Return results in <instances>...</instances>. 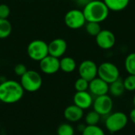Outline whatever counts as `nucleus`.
<instances>
[{
    "label": "nucleus",
    "instance_id": "f257e3e1",
    "mask_svg": "<svg viewBox=\"0 0 135 135\" xmlns=\"http://www.w3.org/2000/svg\"><path fill=\"white\" fill-rule=\"evenodd\" d=\"M25 93L21 83L15 80H5L0 83V102L13 104L20 101Z\"/></svg>",
    "mask_w": 135,
    "mask_h": 135
},
{
    "label": "nucleus",
    "instance_id": "f03ea898",
    "mask_svg": "<svg viewBox=\"0 0 135 135\" xmlns=\"http://www.w3.org/2000/svg\"><path fill=\"white\" fill-rule=\"evenodd\" d=\"M82 11L86 21L97 23L104 21L110 12L103 0H92L83 7Z\"/></svg>",
    "mask_w": 135,
    "mask_h": 135
},
{
    "label": "nucleus",
    "instance_id": "7ed1b4c3",
    "mask_svg": "<svg viewBox=\"0 0 135 135\" xmlns=\"http://www.w3.org/2000/svg\"><path fill=\"white\" fill-rule=\"evenodd\" d=\"M129 117L123 112H112L105 117V128L112 134L118 133L123 131L128 124Z\"/></svg>",
    "mask_w": 135,
    "mask_h": 135
},
{
    "label": "nucleus",
    "instance_id": "20e7f679",
    "mask_svg": "<svg viewBox=\"0 0 135 135\" xmlns=\"http://www.w3.org/2000/svg\"><path fill=\"white\" fill-rule=\"evenodd\" d=\"M20 83L25 92H37L43 85V79L40 73L34 70H28L20 79Z\"/></svg>",
    "mask_w": 135,
    "mask_h": 135
},
{
    "label": "nucleus",
    "instance_id": "39448f33",
    "mask_svg": "<svg viewBox=\"0 0 135 135\" xmlns=\"http://www.w3.org/2000/svg\"><path fill=\"white\" fill-rule=\"evenodd\" d=\"M27 55L30 59L35 62H40L46 56L48 53V44L43 40H33L27 47Z\"/></svg>",
    "mask_w": 135,
    "mask_h": 135
},
{
    "label": "nucleus",
    "instance_id": "423d86ee",
    "mask_svg": "<svg viewBox=\"0 0 135 135\" xmlns=\"http://www.w3.org/2000/svg\"><path fill=\"white\" fill-rule=\"evenodd\" d=\"M97 77L108 84L120 78V71L118 66L111 62H104L98 66Z\"/></svg>",
    "mask_w": 135,
    "mask_h": 135
},
{
    "label": "nucleus",
    "instance_id": "0eeeda50",
    "mask_svg": "<svg viewBox=\"0 0 135 135\" xmlns=\"http://www.w3.org/2000/svg\"><path fill=\"white\" fill-rule=\"evenodd\" d=\"M86 22L83 11L79 9H70L64 16V23L70 29L81 28Z\"/></svg>",
    "mask_w": 135,
    "mask_h": 135
},
{
    "label": "nucleus",
    "instance_id": "6e6552de",
    "mask_svg": "<svg viewBox=\"0 0 135 135\" xmlns=\"http://www.w3.org/2000/svg\"><path fill=\"white\" fill-rule=\"evenodd\" d=\"M92 107L101 117H106L112 112L114 107L113 100L108 94L96 97Z\"/></svg>",
    "mask_w": 135,
    "mask_h": 135
},
{
    "label": "nucleus",
    "instance_id": "1a4fd4ad",
    "mask_svg": "<svg viewBox=\"0 0 135 135\" xmlns=\"http://www.w3.org/2000/svg\"><path fill=\"white\" fill-rule=\"evenodd\" d=\"M78 70L79 76L88 81H90L97 77L98 66L93 60L86 59L82 61L79 64Z\"/></svg>",
    "mask_w": 135,
    "mask_h": 135
},
{
    "label": "nucleus",
    "instance_id": "9d476101",
    "mask_svg": "<svg viewBox=\"0 0 135 135\" xmlns=\"http://www.w3.org/2000/svg\"><path fill=\"white\" fill-rule=\"evenodd\" d=\"M97 46L103 50L112 49L116 42V38L113 32L109 29H101L95 37Z\"/></svg>",
    "mask_w": 135,
    "mask_h": 135
},
{
    "label": "nucleus",
    "instance_id": "9b49d317",
    "mask_svg": "<svg viewBox=\"0 0 135 135\" xmlns=\"http://www.w3.org/2000/svg\"><path fill=\"white\" fill-rule=\"evenodd\" d=\"M39 66L42 73L47 75L55 74L60 70L59 59L48 55L39 62Z\"/></svg>",
    "mask_w": 135,
    "mask_h": 135
},
{
    "label": "nucleus",
    "instance_id": "f8f14e48",
    "mask_svg": "<svg viewBox=\"0 0 135 135\" xmlns=\"http://www.w3.org/2000/svg\"><path fill=\"white\" fill-rule=\"evenodd\" d=\"M67 50V43L62 38H55L48 44V53L50 55L61 59Z\"/></svg>",
    "mask_w": 135,
    "mask_h": 135
},
{
    "label": "nucleus",
    "instance_id": "ddd939ff",
    "mask_svg": "<svg viewBox=\"0 0 135 135\" xmlns=\"http://www.w3.org/2000/svg\"><path fill=\"white\" fill-rule=\"evenodd\" d=\"M88 90L95 97L106 95L108 93L109 84L100 78L99 77H97L89 81Z\"/></svg>",
    "mask_w": 135,
    "mask_h": 135
},
{
    "label": "nucleus",
    "instance_id": "4468645a",
    "mask_svg": "<svg viewBox=\"0 0 135 135\" xmlns=\"http://www.w3.org/2000/svg\"><path fill=\"white\" fill-rule=\"evenodd\" d=\"M93 96L88 91L76 92L73 97L74 104L84 111L90 108L93 106Z\"/></svg>",
    "mask_w": 135,
    "mask_h": 135
},
{
    "label": "nucleus",
    "instance_id": "2eb2a0df",
    "mask_svg": "<svg viewBox=\"0 0 135 135\" xmlns=\"http://www.w3.org/2000/svg\"><path fill=\"white\" fill-rule=\"evenodd\" d=\"M84 110L76 106L75 104H71L67 106L64 112L63 115L66 121L69 123H78L84 117Z\"/></svg>",
    "mask_w": 135,
    "mask_h": 135
},
{
    "label": "nucleus",
    "instance_id": "dca6fc26",
    "mask_svg": "<svg viewBox=\"0 0 135 135\" xmlns=\"http://www.w3.org/2000/svg\"><path fill=\"white\" fill-rule=\"evenodd\" d=\"M60 70L64 73L70 74L74 72L77 68V62L75 59L70 56H63L59 59Z\"/></svg>",
    "mask_w": 135,
    "mask_h": 135
},
{
    "label": "nucleus",
    "instance_id": "f3484780",
    "mask_svg": "<svg viewBox=\"0 0 135 135\" xmlns=\"http://www.w3.org/2000/svg\"><path fill=\"white\" fill-rule=\"evenodd\" d=\"M110 11L119 12L125 9L129 3L130 0H103Z\"/></svg>",
    "mask_w": 135,
    "mask_h": 135
},
{
    "label": "nucleus",
    "instance_id": "a211bd4d",
    "mask_svg": "<svg viewBox=\"0 0 135 135\" xmlns=\"http://www.w3.org/2000/svg\"><path fill=\"white\" fill-rule=\"evenodd\" d=\"M126 89L123 85V80L120 78L116 81L109 84V90L108 93L115 97H119L123 96L125 93Z\"/></svg>",
    "mask_w": 135,
    "mask_h": 135
},
{
    "label": "nucleus",
    "instance_id": "6ab92c4d",
    "mask_svg": "<svg viewBox=\"0 0 135 135\" xmlns=\"http://www.w3.org/2000/svg\"><path fill=\"white\" fill-rule=\"evenodd\" d=\"M12 32V25L8 19L0 18V40L8 38Z\"/></svg>",
    "mask_w": 135,
    "mask_h": 135
},
{
    "label": "nucleus",
    "instance_id": "aec40b11",
    "mask_svg": "<svg viewBox=\"0 0 135 135\" xmlns=\"http://www.w3.org/2000/svg\"><path fill=\"white\" fill-rule=\"evenodd\" d=\"M124 66L128 74L135 75V52L130 53L125 59Z\"/></svg>",
    "mask_w": 135,
    "mask_h": 135
},
{
    "label": "nucleus",
    "instance_id": "412c9836",
    "mask_svg": "<svg viewBox=\"0 0 135 135\" xmlns=\"http://www.w3.org/2000/svg\"><path fill=\"white\" fill-rule=\"evenodd\" d=\"M85 27L86 32L89 35L94 37H96L102 29L100 26V23L92 22V21H87L85 25Z\"/></svg>",
    "mask_w": 135,
    "mask_h": 135
},
{
    "label": "nucleus",
    "instance_id": "4be33fe9",
    "mask_svg": "<svg viewBox=\"0 0 135 135\" xmlns=\"http://www.w3.org/2000/svg\"><path fill=\"white\" fill-rule=\"evenodd\" d=\"M100 118H101V116L97 112H96L94 110L90 111L85 116V125H88V126L98 125V123L100 121Z\"/></svg>",
    "mask_w": 135,
    "mask_h": 135
},
{
    "label": "nucleus",
    "instance_id": "5701e85b",
    "mask_svg": "<svg viewBox=\"0 0 135 135\" xmlns=\"http://www.w3.org/2000/svg\"><path fill=\"white\" fill-rule=\"evenodd\" d=\"M81 135H105V132L98 125H86L85 128L81 132Z\"/></svg>",
    "mask_w": 135,
    "mask_h": 135
},
{
    "label": "nucleus",
    "instance_id": "b1692460",
    "mask_svg": "<svg viewBox=\"0 0 135 135\" xmlns=\"http://www.w3.org/2000/svg\"><path fill=\"white\" fill-rule=\"evenodd\" d=\"M75 130L70 123H63L57 128V135H74Z\"/></svg>",
    "mask_w": 135,
    "mask_h": 135
},
{
    "label": "nucleus",
    "instance_id": "393cba45",
    "mask_svg": "<svg viewBox=\"0 0 135 135\" xmlns=\"http://www.w3.org/2000/svg\"><path fill=\"white\" fill-rule=\"evenodd\" d=\"M89 83L87 80L79 77L74 82V89L76 92H83V91H88L89 89Z\"/></svg>",
    "mask_w": 135,
    "mask_h": 135
},
{
    "label": "nucleus",
    "instance_id": "a878e982",
    "mask_svg": "<svg viewBox=\"0 0 135 135\" xmlns=\"http://www.w3.org/2000/svg\"><path fill=\"white\" fill-rule=\"evenodd\" d=\"M123 85L126 91L134 92L135 91V75L129 74L123 80Z\"/></svg>",
    "mask_w": 135,
    "mask_h": 135
},
{
    "label": "nucleus",
    "instance_id": "bb28decb",
    "mask_svg": "<svg viewBox=\"0 0 135 135\" xmlns=\"http://www.w3.org/2000/svg\"><path fill=\"white\" fill-rule=\"evenodd\" d=\"M10 14V9L6 4H0V18L7 19Z\"/></svg>",
    "mask_w": 135,
    "mask_h": 135
},
{
    "label": "nucleus",
    "instance_id": "cd10ccee",
    "mask_svg": "<svg viewBox=\"0 0 135 135\" xmlns=\"http://www.w3.org/2000/svg\"><path fill=\"white\" fill-rule=\"evenodd\" d=\"M28 70L27 69V66L23 64V63H17L15 66H14V69H13V71H14V74L18 76V77H21L26 71Z\"/></svg>",
    "mask_w": 135,
    "mask_h": 135
},
{
    "label": "nucleus",
    "instance_id": "c85d7f7f",
    "mask_svg": "<svg viewBox=\"0 0 135 135\" xmlns=\"http://www.w3.org/2000/svg\"><path fill=\"white\" fill-rule=\"evenodd\" d=\"M128 117H129V119L131 121V123L135 126V108H134L131 111L130 115H129Z\"/></svg>",
    "mask_w": 135,
    "mask_h": 135
},
{
    "label": "nucleus",
    "instance_id": "c756f323",
    "mask_svg": "<svg viewBox=\"0 0 135 135\" xmlns=\"http://www.w3.org/2000/svg\"><path fill=\"white\" fill-rule=\"evenodd\" d=\"M92 0H76V3L80 6H82L84 7L85 6H86L89 2H91Z\"/></svg>",
    "mask_w": 135,
    "mask_h": 135
},
{
    "label": "nucleus",
    "instance_id": "7c9ffc66",
    "mask_svg": "<svg viewBox=\"0 0 135 135\" xmlns=\"http://www.w3.org/2000/svg\"><path fill=\"white\" fill-rule=\"evenodd\" d=\"M85 127H86V125H85V124H84V123H80V124H78V127H77V130L81 133V132L84 131V129L85 128Z\"/></svg>",
    "mask_w": 135,
    "mask_h": 135
},
{
    "label": "nucleus",
    "instance_id": "2f4dec72",
    "mask_svg": "<svg viewBox=\"0 0 135 135\" xmlns=\"http://www.w3.org/2000/svg\"><path fill=\"white\" fill-rule=\"evenodd\" d=\"M133 104H134V107L135 108V94L134 96V98H133Z\"/></svg>",
    "mask_w": 135,
    "mask_h": 135
},
{
    "label": "nucleus",
    "instance_id": "473e14b6",
    "mask_svg": "<svg viewBox=\"0 0 135 135\" xmlns=\"http://www.w3.org/2000/svg\"><path fill=\"white\" fill-rule=\"evenodd\" d=\"M1 81H2V80H1V78H0V83H1Z\"/></svg>",
    "mask_w": 135,
    "mask_h": 135
}]
</instances>
